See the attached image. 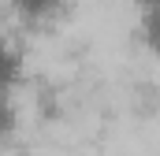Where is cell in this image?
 Here are the masks:
<instances>
[{"mask_svg":"<svg viewBox=\"0 0 160 156\" xmlns=\"http://www.w3.org/2000/svg\"><path fill=\"white\" fill-rule=\"evenodd\" d=\"M4 4H8V15L22 30H48L71 7V0H4Z\"/></svg>","mask_w":160,"mask_h":156,"instance_id":"obj_1","label":"cell"},{"mask_svg":"<svg viewBox=\"0 0 160 156\" xmlns=\"http://www.w3.org/2000/svg\"><path fill=\"white\" fill-rule=\"evenodd\" d=\"M22 82H26V52H22L19 41L0 34V89L19 93Z\"/></svg>","mask_w":160,"mask_h":156,"instance_id":"obj_2","label":"cell"},{"mask_svg":"<svg viewBox=\"0 0 160 156\" xmlns=\"http://www.w3.org/2000/svg\"><path fill=\"white\" fill-rule=\"evenodd\" d=\"M138 41H142V48L160 56V0L138 4Z\"/></svg>","mask_w":160,"mask_h":156,"instance_id":"obj_3","label":"cell"},{"mask_svg":"<svg viewBox=\"0 0 160 156\" xmlns=\"http://www.w3.org/2000/svg\"><path fill=\"white\" fill-rule=\"evenodd\" d=\"M19 126H22V112H19L15 93L0 89V141H11L19 134Z\"/></svg>","mask_w":160,"mask_h":156,"instance_id":"obj_4","label":"cell"},{"mask_svg":"<svg viewBox=\"0 0 160 156\" xmlns=\"http://www.w3.org/2000/svg\"><path fill=\"white\" fill-rule=\"evenodd\" d=\"M134 4H142V0H134Z\"/></svg>","mask_w":160,"mask_h":156,"instance_id":"obj_5","label":"cell"}]
</instances>
